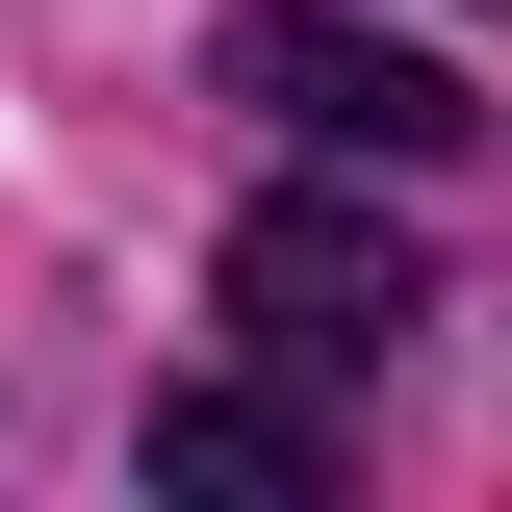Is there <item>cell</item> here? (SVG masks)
<instances>
[{"label": "cell", "instance_id": "cell-1", "mask_svg": "<svg viewBox=\"0 0 512 512\" xmlns=\"http://www.w3.org/2000/svg\"><path fill=\"white\" fill-rule=\"evenodd\" d=\"M410 308H436L410 205H359V180H282V205H231V333H256L282 384H384V359H410Z\"/></svg>", "mask_w": 512, "mask_h": 512}, {"label": "cell", "instance_id": "cell-2", "mask_svg": "<svg viewBox=\"0 0 512 512\" xmlns=\"http://www.w3.org/2000/svg\"><path fill=\"white\" fill-rule=\"evenodd\" d=\"M205 77H231L256 128H308V154H384V180H436L461 128H487V103H461L436 52H384V26H333V0H256V26H231Z\"/></svg>", "mask_w": 512, "mask_h": 512}, {"label": "cell", "instance_id": "cell-3", "mask_svg": "<svg viewBox=\"0 0 512 512\" xmlns=\"http://www.w3.org/2000/svg\"><path fill=\"white\" fill-rule=\"evenodd\" d=\"M308 487H333L308 384H154V512H308Z\"/></svg>", "mask_w": 512, "mask_h": 512}]
</instances>
